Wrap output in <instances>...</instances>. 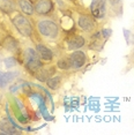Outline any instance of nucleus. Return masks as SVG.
Instances as JSON below:
<instances>
[{"label":"nucleus","instance_id":"6","mask_svg":"<svg viewBox=\"0 0 134 135\" xmlns=\"http://www.w3.org/2000/svg\"><path fill=\"white\" fill-rule=\"evenodd\" d=\"M78 26L81 30L86 32H93L96 29V22L95 19L90 15L87 14H81L78 19Z\"/></svg>","mask_w":134,"mask_h":135},{"label":"nucleus","instance_id":"12","mask_svg":"<svg viewBox=\"0 0 134 135\" xmlns=\"http://www.w3.org/2000/svg\"><path fill=\"white\" fill-rule=\"evenodd\" d=\"M0 11L9 15L16 11V4L14 0H0Z\"/></svg>","mask_w":134,"mask_h":135},{"label":"nucleus","instance_id":"15","mask_svg":"<svg viewBox=\"0 0 134 135\" xmlns=\"http://www.w3.org/2000/svg\"><path fill=\"white\" fill-rule=\"evenodd\" d=\"M19 132L7 124L6 121H0V134H17Z\"/></svg>","mask_w":134,"mask_h":135},{"label":"nucleus","instance_id":"4","mask_svg":"<svg viewBox=\"0 0 134 135\" xmlns=\"http://www.w3.org/2000/svg\"><path fill=\"white\" fill-rule=\"evenodd\" d=\"M90 12L95 20L104 19L106 14V0H91Z\"/></svg>","mask_w":134,"mask_h":135},{"label":"nucleus","instance_id":"18","mask_svg":"<svg viewBox=\"0 0 134 135\" xmlns=\"http://www.w3.org/2000/svg\"><path fill=\"white\" fill-rule=\"evenodd\" d=\"M29 1H31V2H32V4H35V2H36V1H37V0H29Z\"/></svg>","mask_w":134,"mask_h":135},{"label":"nucleus","instance_id":"5","mask_svg":"<svg viewBox=\"0 0 134 135\" xmlns=\"http://www.w3.org/2000/svg\"><path fill=\"white\" fill-rule=\"evenodd\" d=\"M34 6H35V13L41 16L51 14L54 9V4L52 0H37Z\"/></svg>","mask_w":134,"mask_h":135},{"label":"nucleus","instance_id":"14","mask_svg":"<svg viewBox=\"0 0 134 135\" xmlns=\"http://www.w3.org/2000/svg\"><path fill=\"white\" fill-rule=\"evenodd\" d=\"M15 73L13 72H0V87H5L9 81L15 78Z\"/></svg>","mask_w":134,"mask_h":135},{"label":"nucleus","instance_id":"8","mask_svg":"<svg viewBox=\"0 0 134 135\" xmlns=\"http://www.w3.org/2000/svg\"><path fill=\"white\" fill-rule=\"evenodd\" d=\"M86 45V39L81 35H73L66 39V47L68 50H79Z\"/></svg>","mask_w":134,"mask_h":135},{"label":"nucleus","instance_id":"16","mask_svg":"<svg viewBox=\"0 0 134 135\" xmlns=\"http://www.w3.org/2000/svg\"><path fill=\"white\" fill-rule=\"evenodd\" d=\"M60 83H61V76H53V78H50L46 81L47 87L52 90H56V89L59 87Z\"/></svg>","mask_w":134,"mask_h":135},{"label":"nucleus","instance_id":"2","mask_svg":"<svg viewBox=\"0 0 134 135\" xmlns=\"http://www.w3.org/2000/svg\"><path fill=\"white\" fill-rule=\"evenodd\" d=\"M36 27H37L38 32L45 38L56 39L59 36L60 28L53 20H50V19L39 20L36 23Z\"/></svg>","mask_w":134,"mask_h":135},{"label":"nucleus","instance_id":"13","mask_svg":"<svg viewBox=\"0 0 134 135\" xmlns=\"http://www.w3.org/2000/svg\"><path fill=\"white\" fill-rule=\"evenodd\" d=\"M2 46H4L6 50L11 51V52H14L16 50L17 47H19V45H17V42L15 41L13 37H11V36H7L4 41H2Z\"/></svg>","mask_w":134,"mask_h":135},{"label":"nucleus","instance_id":"11","mask_svg":"<svg viewBox=\"0 0 134 135\" xmlns=\"http://www.w3.org/2000/svg\"><path fill=\"white\" fill-rule=\"evenodd\" d=\"M16 5L20 8V11L28 16H31L35 13V6L29 0H16Z\"/></svg>","mask_w":134,"mask_h":135},{"label":"nucleus","instance_id":"17","mask_svg":"<svg viewBox=\"0 0 134 135\" xmlns=\"http://www.w3.org/2000/svg\"><path fill=\"white\" fill-rule=\"evenodd\" d=\"M57 66L59 67L60 69H64V70L72 68L71 61H69L68 57H64V58H61V59H59V60H58V62H57Z\"/></svg>","mask_w":134,"mask_h":135},{"label":"nucleus","instance_id":"7","mask_svg":"<svg viewBox=\"0 0 134 135\" xmlns=\"http://www.w3.org/2000/svg\"><path fill=\"white\" fill-rule=\"evenodd\" d=\"M69 61H71V66L72 68L79 69L81 67H83L87 62V56L83 51L81 50H74L72 54L68 56Z\"/></svg>","mask_w":134,"mask_h":135},{"label":"nucleus","instance_id":"3","mask_svg":"<svg viewBox=\"0 0 134 135\" xmlns=\"http://www.w3.org/2000/svg\"><path fill=\"white\" fill-rule=\"evenodd\" d=\"M12 23L15 27V29L19 31L23 37H32L34 35V26L29 19H27L23 14H16L12 19Z\"/></svg>","mask_w":134,"mask_h":135},{"label":"nucleus","instance_id":"10","mask_svg":"<svg viewBox=\"0 0 134 135\" xmlns=\"http://www.w3.org/2000/svg\"><path fill=\"white\" fill-rule=\"evenodd\" d=\"M36 51H37L39 58L44 61H51L53 59V52L51 49H49L44 44H38L36 45Z\"/></svg>","mask_w":134,"mask_h":135},{"label":"nucleus","instance_id":"1","mask_svg":"<svg viewBox=\"0 0 134 135\" xmlns=\"http://www.w3.org/2000/svg\"><path fill=\"white\" fill-rule=\"evenodd\" d=\"M23 65L26 67V69L29 73H32V74H35L43 66L42 59L39 58L36 49L27 47L23 51Z\"/></svg>","mask_w":134,"mask_h":135},{"label":"nucleus","instance_id":"9","mask_svg":"<svg viewBox=\"0 0 134 135\" xmlns=\"http://www.w3.org/2000/svg\"><path fill=\"white\" fill-rule=\"evenodd\" d=\"M53 74H54V67H43L42 66L34 75H35V78L39 80V81L46 82L50 78H52Z\"/></svg>","mask_w":134,"mask_h":135}]
</instances>
